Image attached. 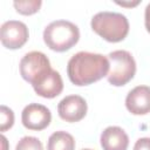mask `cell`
<instances>
[{
	"mask_svg": "<svg viewBox=\"0 0 150 150\" xmlns=\"http://www.w3.org/2000/svg\"><path fill=\"white\" fill-rule=\"evenodd\" d=\"M117 4H118V5H122V6H135V5L138 4V1L135 2V4H129V2H117Z\"/></svg>",
	"mask_w": 150,
	"mask_h": 150,
	"instance_id": "ac0fdd59",
	"label": "cell"
},
{
	"mask_svg": "<svg viewBox=\"0 0 150 150\" xmlns=\"http://www.w3.org/2000/svg\"><path fill=\"white\" fill-rule=\"evenodd\" d=\"M50 70L49 59L41 52H29L20 61V74L32 86L42 80Z\"/></svg>",
	"mask_w": 150,
	"mask_h": 150,
	"instance_id": "5b68a950",
	"label": "cell"
},
{
	"mask_svg": "<svg viewBox=\"0 0 150 150\" xmlns=\"http://www.w3.org/2000/svg\"><path fill=\"white\" fill-rule=\"evenodd\" d=\"M125 107L134 115L150 112V87L137 86L130 90L125 97Z\"/></svg>",
	"mask_w": 150,
	"mask_h": 150,
	"instance_id": "9c48e42d",
	"label": "cell"
},
{
	"mask_svg": "<svg viewBox=\"0 0 150 150\" xmlns=\"http://www.w3.org/2000/svg\"><path fill=\"white\" fill-rule=\"evenodd\" d=\"M21 121L23 127L29 130H42L49 125L52 114L47 107L39 103H30L23 108Z\"/></svg>",
	"mask_w": 150,
	"mask_h": 150,
	"instance_id": "52a82bcc",
	"label": "cell"
},
{
	"mask_svg": "<svg viewBox=\"0 0 150 150\" xmlns=\"http://www.w3.org/2000/svg\"><path fill=\"white\" fill-rule=\"evenodd\" d=\"M91 28L109 42L122 41L129 32V21L125 15L116 12H98L91 19Z\"/></svg>",
	"mask_w": 150,
	"mask_h": 150,
	"instance_id": "7a4b0ae2",
	"label": "cell"
},
{
	"mask_svg": "<svg viewBox=\"0 0 150 150\" xmlns=\"http://www.w3.org/2000/svg\"><path fill=\"white\" fill-rule=\"evenodd\" d=\"M74 137L66 131H55L48 138L47 150H74Z\"/></svg>",
	"mask_w": 150,
	"mask_h": 150,
	"instance_id": "7c38bea8",
	"label": "cell"
},
{
	"mask_svg": "<svg viewBox=\"0 0 150 150\" xmlns=\"http://www.w3.org/2000/svg\"><path fill=\"white\" fill-rule=\"evenodd\" d=\"M28 28L22 21L9 20L2 23L0 28L1 43L9 49L22 47L28 40Z\"/></svg>",
	"mask_w": 150,
	"mask_h": 150,
	"instance_id": "8992f818",
	"label": "cell"
},
{
	"mask_svg": "<svg viewBox=\"0 0 150 150\" xmlns=\"http://www.w3.org/2000/svg\"><path fill=\"white\" fill-rule=\"evenodd\" d=\"M109 68V60L104 55L89 52H79L68 61L67 74L74 84L87 86L107 76Z\"/></svg>",
	"mask_w": 150,
	"mask_h": 150,
	"instance_id": "6da1fadb",
	"label": "cell"
},
{
	"mask_svg": "<svg viewBox=\"0 0 150 150\" xmlns=\"http://www.w3.org/2000/svg\"><path fill=\"white\" fill-rule=\"evenodd\" d=\"M82 150H91V149H82Z\"/></svg>",
	"mask_w": 150,
	"mask_h": 150,
	"instance_id": "d6986e66",
	"label": "cell"
},
{
	"mask_svg": "<svg viewBox=\"0 0 150 150\" xmlns=\"http://www.w3.org/2000/svg\"><path fill=\"white\" fill-rule=\"evenodd\" d=\"M108 60L110 61V70L107 75L109 83L120 87L128 83L136 73V62L132 55L123 49L109 53Z\"/></svg>",
	"mask_w": 150,
	"mask_h": 150,
	"instance_id": "277c9868",
	"label": "cell"
},
{
	"mask_svg": "<svg viewBox=\"0 0 150 150\" xmlns=\"http://www.w3.org/2000/svg\"><path fill=\"white\" fill-rule=\"evenodd\" d=\"M134 150H150V137H142L136 141Z\"/></svg>",
	"mask_w": 150,
	"mask_h": 150,
	"instance_id": "2e32d148",
	"label": "cell"
},
{
	"mask_svg": "<svg viewBox=\"0 0 150 150\" xmlns=\"http://www.w3.org/2000/svg\"><path fill=\"white\" fill-rule=\"evenodd\" d=\"M0 114H1V127H0V130L1 131H6L14 123V114H13V110L9 109L6 105H1Z\"/></svg>",
	"mask_w": 150,
	"mask_h": 150,
	"instance_id": "9a60e30c",
	"label": "cell"
},
{
	"mask_svg": "<svg viewBox=\"0 0 150 150\" xmlns=\"http://www.w3.org/2000/svg\"><path fill=\"white\" fill-rule=\"evenodd\" d=\"M144 23H145V28L146 30L150 33V2L146 5L145 7V12H144Z\"/></svg>",
	"mask_w": 150,
	"mask_h": 150,
	"instance_id": "e0dca14e",
	"label": "cell"
},
{
	"mask_svg": "<svg viewBox=\"0 0 150 150\" xmlns=\"http://www.w3.org/2000/svg\"><path fill=\"white\" fill-rule=\"evenodd\" d=\"M87 108V102L82 96L69 95L59 102L57 112L66 122H79L86 116Z\"/></svg>",
	"mask_w": 150,
	"mask_h": 150,
	"instance_id": "ba28073f",
	"label": "cell"
},
{
	"mask_svg": "<svg viewBox=\"0 0 150 150\" xmlns=\"http://www.w3.org/2000/svg\"><path fill=\"white\" fill-rule=\"evenodd\" d=\"M79 39V27L67 20L53 21L43 30L45 43L55 52H64L70 49L77 43Z\"/></svg>",
	"mask_w": 150,
	"mask_h": 150,
	"instance_id": "3957f363",
	"label": "cell"
},
{
	"mask_svg": "<svg viewBox=\"0 0 150 150\" xmlns=\"http://www.w3.org/2000/svg\"><path fill=\"white\" fill-rule=\"evenodd\" d=\"M41 4H42L41 0H26V1H14L13 5L19 13L25 15H30L39 11Z\"/></svg>",
	"mask_w": 150,
	"mask_h": 150,
	"instance_id": "4fadbf2b",
	"label": "cell"
},
{
	"mask_svg": "<svg viewBox=\"0 0 150 150\" xmlns=\"http://www.w3.org/2000/svg\"><path fill=\"white\" fill-rule=\"evenodd\" d=\"M33 88L39 96H42L46 98H53L60 95L63 89L62 77L59 71L52 69L42 80L33 84Z\"/></svg>",
	"mask_w": 150,
	"mask_h": 150,
	"instance_id": "30bf717a",
	"label": "cell"
},
{
	"mask_svg": "<svg viewBox=\"0 0 150 150\" xmlns=\"http://www.w3.org/2000/svg\"><path fill=\"white\" fill-rule=\"evenodd\" d=\"M15 150H43V146L39 138L33 136H25L18 142Z\"/></svg>",
	"mask_w": 150,
	"mask_h": 150,
	"instance_id": "5bb4252c",
	"label": "cell"
},
{
	"mask_svg": "<svg viewBox=\"0 0 150 150\" xmlns=\"http://www.w3.org/2000/svg\"><path fill=\"white\" fill-rule=\"evenodd\" d=\"M101 145L103 150H127L129 137L120 127H108L101 134Z\"/></svg>",
	"mask_w": 150,
	"mask_h": 150,
	"instance_id": "8fae6325",
	"label": "cell"
}]
</instances>
